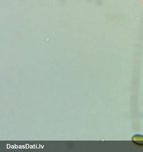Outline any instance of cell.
I'll return each instance as SVG.
<instances>
[{
	"mask_svg": "<svg viewBox=\"0 0 143 152\" xmlns=\"http://www.w3.org/2000/svg\"><path fill=\"white\" fill-rule=\"evenodd\" d=\"M132 142L134 144L143 146V135L142 134H135L132 137Z\"/></svg>",
	"mask_w": 143,
	"mask_h": 152,
	"instance_id": "6da1fadb",
	"label": "cell"
}]
</instances>
